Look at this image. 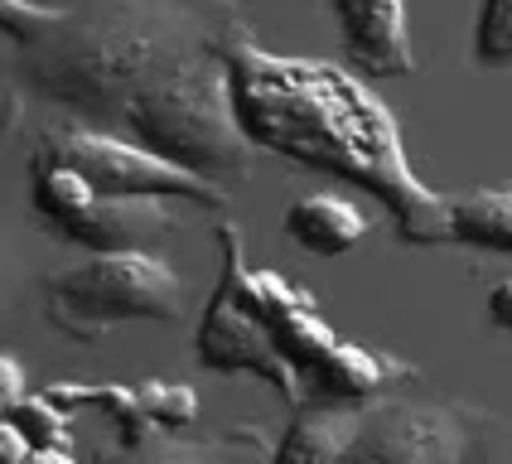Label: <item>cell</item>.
Instances as JSON below:
<instances>
[{
  "label": "cell",
  "instance_id": "cell-8",
  "mask_svg": "<svg viewBox=\"0 0 512 464\" xmlns=\"http://www.w3.org/2000/svg\"><path fill=\"white\" fill-rule=\"evenodd\" d=\"M199 363L208 373H237V377H256L266 387H276V397L285 406H300V387L285 368V358L276 353L266 324L247 305V295L237 290L228 271H218V286L203 305L199 319Z\"/></svg>",
  "mask_w": 512,
  "mask_h": 464
},
{
  "label": "cell",
  "instance_id": "cell-19",
  "mask_svg": "<svg viewBox=\"0 0 512 464\" xmlns=\"http://www.w3.org/2000/svg\"><path fill=\"white\" fill-rule=\"evenodd\" d=\"M469 464H512V421H503V416H474Z\"/></svg>",
  "mask_w": 512,
  "mask_h": 464
},
{
  "label": "cell",
  "instance_id": "cell-11",
  "mask_svg": "<svg viewBox=\"0 0 512 464\" xmlns=\"http://www.w3.org/2000/svg\"><path fill=\"white\" fill-rule=\"evenodd\" d=\"M266 440L247 426L232 431H160L141 440H116L97 464H266Z\"/></svg>",
  "mask_w": 512,
  "mask_h": 464
},
{
  "label": "cell",
  "instance_id": "cell-20",
  "mask_svg": "<svg viewBox=\"0 0 512 464\" xmlns=\"http://www.w3.org/2000/svg\"><path fill=\"white\" fill-rule=\"evenodd\" d=\"M29 397V377H25V363L15 353L0 348V416H10L15 406Z\"/></svg>",
  "mask_w": 512,
  "mask_h": 464
},
{
  "label": "cell",
  "instance_id": "cell-6",
  "mask_svg": "<svg viewBox=\"0 0 512 464\" xmlns=\"http://www.w3.org/2000/svg\"><path fill=\"white\" fill-rule=\"evenodd\" d=\"M29 203L58 242H73L83 252H126V247L155 252V242L174 232L165 199L97 194L73 165L39 160V155L29 160Z\"/></svg>",
  "mask_w": 512,
  "mask_h": 464
},
{
  "label": "cell",
  "instance_id": "cell-5",
  "mask_svg": "<svg viewBox=\"0 0 512 464\" xmlns=\"http://www.w3.org/2000/svg\"><path fill=\"white\" fill-rule=\"evenodd\" d=\"M34 155L73 165L97 194H116V199H184L203 208V213H223L228 208V189L223 184L184 170L179 160L131 141V136H116L107 126L78 121V116L49 121L39 131Z\"/></svg>",
  "mask_w": 512,
  "mask_h": 464
},
{
  "label": "cell",
  "instance_id": "cell-7",
  "mask_svg": "<svg viewBox=\"0 0 512 464\" xmlns=\"http://www.w3.org/2000/svg\"><path fill=\"white\" fill-rule=\"evenodd\" d=\"M474 416L455 402L372 397L339 464H469Z\"/></svg>",
  "mask_w": 512,
  "mask_h": 464
},
{
  "label": "cell",
  "instance_id": "cell-3",
  "mask_svg": "<svg viewBox=\"0 0 512 464\" xmlns=\"http://www.w3.org/2000/svg\"><path fill=\"white\" fill-rule=\"evenodd\" d=\"M218 252H223V271L247 295V305L261 315L276 353L285 358V368L300 387V402H372L387 387L421 377L416 363H406L397 353L343 339L339 329L319 315V300L295 286L290 276L252 266L237 223L218 228Z\"/></svg>",
  "mask_w": 512,
  "mask_h": 464
},
{
  "label": "cell",
  "instance_id": "cell-21",
  "mask_svg": "<svg viewBox=\"0 0 512 464\" xmlns=\"http://www.w3.org/2000/svg\"><path fill=\"white\" fill-rule=\"evenodd\" d=\"M20 116H25V87H20V78L10 68H0V145L15 136Z\"/></svg>",
  "mask_w": 512,
  "mask_h": 464
},
{
  "label": "cell",
  "instance_id": "cell-22",
  "mask_svg": "<svg viewBox=\"0 0 512 464\" xmlns=\"http://www.w3.org/2000/svg\"><path fill=\"white\" fill-rule=\"evenodd\" d=\"M34 450V440L25 435V426L15 416H0V464H20Z\"/></svg>",
  "mask_w": 512,
  "mask_h": 464
},
{
  "label": "cell",
  "instance_id": "cell-14",
  "mask_svg": "<svg viewBox=\"0 0 512 464\" xmlns=\"http://www.w3.org/2000/svg\"><path fill=\"white\" fill-rule=\"evenodd\" d=\"M285 237L314 257H343L368 237V218L339 194H305L285 208Z\"/></svg>",
  "mask_w": 512,
  "mask_h": 464
},
{
  "label": "cell",
  "instance_id": "cell-9",
  "mask_svg": "<svg viewBox=\"0 0 512 464\" xmlns=\"http://www.w3.org/2000/svg\"><path fill=\"white\" fill-rule=\"evenodd\" d=\"M49 397L68 406H83L112 421L116 440H141L160 431H194L199 421V397L194 387L170 382V377H150V382H54L44 387Z\"/></svg>",
  "mask_w": 512,
  "mask_h": 464
},
{
  "label": "cell",
  "instance_id": "cell-2",
  "mask_svg": "<svg viewBox=\"0 0 512 464\" xmlns=\"http://www.w3.org/2000/svg\"><path fill=\"white\" fill-rule=\"evenodd\" d=\"M223 58L237 121L256 150L372 194L411 247L450 242V199L411 170L397 116L358 73L324 58L276 54L242 15L223 34Z\"/></svg>",
  "mask_w": 512,
  "mask_h": 464
},
{
  "label": "cell",
  "instance_id": "cell-10",
  "mask_svg": "<svg viewBox=\"0 0 512 464\" xmlns=\"http://www.w3.org/2000/svg\"><path fill=\"white\" fill-rule=\"evenodd\" d=\"M334 20H339L343 54L363 78H411L416 73L406 0H334Z\"/></svg>",
  "mask_w": 512,
  "mask_h": 464
},
{
  "label": "cell",
  "instance_id": "cell-12",
  "mask_svg": "<svg viewBox=\"0 0 512 464\" xmlns=\"http://www.w3.org/2000/svg\"><path fill=\"white\" fill-rule=\"evenodd\" d=\"M368 402H300L266 464H339Z\"/></svg>",
  "mask_w": 512,
  "mask_h": 464
},
{
  "label": "cell",
  "instance_id": "cell-16",
  "mask_svg": "<svg viewBox=\"0 0 512 464\" xmlns=\"http://www.w3.org/2000/svg\"><path fill=\"white\" fill-rule=\"evenodd\" d=\"M25 435L34 440V450H73V416H68V406L49 397V392H29L25 402L10 411Z\"/></svg>",
  "mask_w": 512,
  "mask_h": 464
},
{
  "label": "cell",
  "instance_id": "cell-23",
  "mask_svg": "<svg viewBox=\"0 0 512 464\" xmlns=\"http://www.w3.org/2000/svg\"><path fill=\"white\" fill-rule=\"evenodd\" d=\"M488 324L503 329V334H512V276L488 290Z\"/></svg>",
  "mask_w": 512,
  "mask_h": 464
},
{
  "label": "cell",
  "instance_id": "cell-17",
  "mask_svg": "<svg viewBox=\"0 0 512 464\" xmlns=\"http://www.w3.org/2000/svg\"><path fill=\"white\" fill-rule=\"evenodd\" d=\"M474 63L503 73L512 68V0H484L474 20Z\"/></svg>",
  "mask_w": 512,
  "mask_h": 464
},
{
  "label": "cell",
  "instance_id": "cell-1",
  "mask_svg": "<svg viewBox=\"0 0 512 464\" xmlns=\"http://www.w3.org/2000/svg\"><path fill=\"white\" fill-rule=\"evenodd\" d=\"M232 20L228 0H73L54 29L15 44L10 73L39 102L232 189L256 165L223 58Z\"/></svg>",
  "mask_w": 512,
  "mask_h": 464
},
{
  "label": "cell",
  "instance_id": "cell-18",
  "mask_svg": "<svg viewBox=\"0 0 512 464\" xmlns=\"http://www.w3.org/2000/svg\"><path fill=\"white\" fill-rule=\"evenodd\" d=\"M63 5H39V0H0V34L15 39V44H29L39 39L44 29L58 25Z\"/></svg>",
  "mask_w": 512,
  "mask_h": 464
},
{
  "label": "cell",
  "instance_id": "cell-24",
  "mask_svg": "<svg viewBox=\"0 0 512 464\" xmlns=\"http://www.w3.org/2000/svg\"><path fill=\"white\" fill-rule=\"evenodd\" d=\"M20 464H83L78 450H29Z\"/></svg>",
  "mask_w": 512,
  "mask_h": 464
},
{
  "label": "cell",
  "instance_id": "cell-15",
  "mask_svg": "<svg viewBox=\"0 0 512 464\" xmlns=\"http://www.w3.org/2000/svg\"><path fill=\"white\" fill-rule=\"evenodd\" d=\"M450 242L512 257V184H488L450 199Z\"/></svg>",
  "mask_w": 512,
  "mask_h": 464
},
{
  "label": "cell",
  "instance_id": "cell-4",
  "mask_svg": "<svg viewBox=\"0 0 512 464\" xmlns=\"http://www.w3.org/2000/svg\"><path fill=\"white\" fill-rule=\"evenodd\" d=\"M39 310L63 339L102 344L116 324L160 319L179 324L189 315L184 281L160 252H87L73 266H54L39 281Z\"/></svg>",
  "mask_w": 512,
  "mask_h": 464
},
{
  "label": "cell",
  "instance_id": "cell-13",
  "mask_svg": "<svg viewBox=\"0 0 512 464\" xmlns=\"http://www.w3.org/2000/svg\"><path fill=\"white\" fill-rule=\"evenodd\" d=\"M44 281V237H34L29 223L0 208V344L20 334L29 305L39 300Z\"/></svg>",
  "mask_w": 512,
  "mask_h": 464
}]
</instances>
